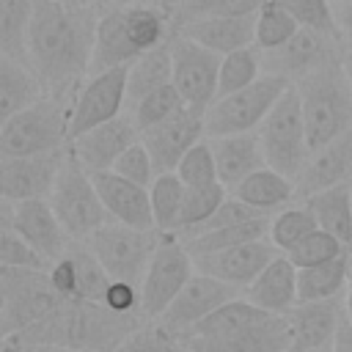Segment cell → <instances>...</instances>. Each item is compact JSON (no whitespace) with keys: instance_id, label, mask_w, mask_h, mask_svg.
Returning <instances> with one entry per match:
<instances>
[{"instance_id":"1","label":"cell","mask_w":352,"mask_h":352,"mask_svg":"<svg viewBox=\"0 0 352 352\" xmlns=\"http://www.w3.org/2000/svg\"><path fill=\"white\" fill-rule=\"evenodd\" d=\"M96 6H77L66 0H36L28 55L33 72L41 77L47 94L72 96L91 74Z\"/></svg>"},{"instance_id":"2","label":"cell","mask_w":352,"mask_h":352,"mask_svg":"<svg viewBox=\"0 0 352 352\" xmlns=\"http://www.w3.org/2000/svg\"><path fill=\"white\" fill-rule=\"evenodd\" d=\"M140 324H143L140 314H116L104 302H63L44 322L16 336L28 341H41V344H58L74 352H82V349L113 352Z\"/></svg>"},{"instance_id":"3","label":"cell","mask_w":352,"mask_h":352,"mask_svg":"<svg viewBox=\"0 0 352 352\" xmlns=\"http://www.w3.org/2000/svg\"><path fill=\"white\" fill-rule=\"evenodd\" d=\"M294 85L302 102L311 154L352 129V74L344 60L327 63Z\"/></svg>"},{"instance_id":"4","label":"cell","mask_w":352,"mask_h":352,"mask_svg":"<svg viewBox=\"0 0 352 352\" xmlns=\"http://www.w3.org/2000/svg\"><path fill=\"white\" fill-rule=\"evenodd\" d=\"M72 96L47 94L0 126V157H33L69 146Z\"/></svg>"},{"instance_id":"5","label":"cell","mask_w":352,"mask_h":352,"mask_svg":"<svg viewBox=\"0 0 352 352\" xmlns=\"http://www.w3.org/2000/svg\"><path fill=\"white\" fill-rule=\"evenodd\" d=\"M256 132L261 138L267 165L297 182V176L311 160V146H308L300 91L294 82L286 88V94L278 99V104L270 110V116Z\"/></svg>"},{"instance_id":"6","label":"cell","mask_w":352,"mask_h":352,"mask_svg":"<svg viewBox=\"0 0 352 352\" xmlns=\"http://www.w3.org/2000/svg\"><path fill=\"white\" fill-rule=\"evenodd\" d=\"M0 294H3V336H16L30 330L55 314L66 300L55 292L50 270H16L0 267Z\"/></svg>"},{"instance_id":"7","label":"cell","mask_w":352,"mask_h":352,"mask_svg":"<svg viewBox=\"0 0 352 352\" xmlns=\"http://www.w3.org/2000/svg\"><path fill=\"white\" fill-rule=\"evenodd\" d=\"M50 204H52L60 226L72 236V242H85L94 231H99L104 223H110V214L99 198L91 170H85L74 160L72 151H69V157L58 173V182L50 192Z\"/></svg>"},{"instance_id":"8","label":"cell","mask_w":352,"mask_h":352,"mask_svg":"<svg viewBox=\"0 0 352 352\" xmlns=\"http://www.w3.org/2000/svg\"><path fill=\"white\" fill-rule=\"evenodd\" d=\"M160 239L162 231L157 228H132L110 220L99 231H94L82 245L99 258V264L113 280H129L140 286Z\"/></svg>"},{"instance_id":"9","label":"cell","mask_w":352,"mask_h":352,"mask_svg":"<svg viewBox=\"0 0 352 352\" xmlns=\"http://www.w3.org/2000/svg\"><path fill=\"white\" fill-rule=\"evenodd\" d=\"M289 85L292 80L264 72L253 85L214 99V104L206 110V138L256 132L270 116V110L278 104V99L286 94Z\"/></svg>"},{"instance_id":"10","label":"cell","mask_w":352,"mask_h":352,"mask_svg":"<svg viewBox=\"0 0 352 352\" xmlns=\"http://www.w3.org/2000/svg\"><path fill=\"white\" fill-rule=\"evenodd\" d=\"M192 275H195V261H192V253L187 250L184 239L176 231L162 234L157 253H154V258L143 275V283H140L143 319L157 322Z\"/></svg>"},{"instance_id":"11","label":"cell","mask_w":352,"mask_h":352,"mask_svg":"<svg viewBox=\"0 0 352 352\" xmlns=\"http://www.w3.org/2000/svg\"><path fill=\"white\" fill-rule=\"evenodd\" d=\"M170 55H173V85L182 94L184 104L209 110L217 99L223 55L190 41L182 33L170 36Z\"/></svg>"},{"instance_id":"12","label":"cell","mask_w":352,"mask_h":352,"mask_svg":"<svg viewBox=\"0 0 352 352\" xmlns=\"http://www.w3.org/2000/svg\"><path fill=\"white\" fill-rule=\"evenodd\" d=\"M126 107V66L88 74L72 99L69 140L77 135L118 118Z\"/></svg>"},{"instance_id":"13","label":"cell","mask_w":352,"mask_h":352,"mask_svg":"<svg viewBox=\"0 0 352 352\" xmlns=\"http://www.w3.org/2000/svg\"><path fill=\"white\" fill-rule=\"evenodd\" d=\"M0 228H14L47 261H58L72 248V236L60 226L50 198H33L19 204L0 198Z\"/></svg>"},{"instance_id":"14","label":"cell","mask_w":352,"mask_h":352,"mask_svg":"<svg viewBox=\"0 0 352 352\" xmlns=\"http://www.w3.org/2000/svg\"><path fill=\"white\" fill-rule=\"evenodd\" d=\"M341 41L338 36H327L311 28H300L294 38L272 52H261V63L267 74H280L292 82L302 80L305 74L341 60Z\"/></svg>"},{"instance_id":"15","label":"cell","mask_w":352,"mask_h":352,"mask_svg":"<svg viewBox=\"0 0 352 352\" xmlns=\"http://www.w3.org/2000/svg\"><path fill=\"white\" fill-rule=\"evenodd\" d=\"M236 297H242V289L228 286V283H223V280H217L212 275L195 272L157 322L162 327H168L176 338H182L198 322H204L209 314H214L217 308H223L226 302H231Z\"/></svg>"},{"instance_id":"16","label":"cell","mask_w":352,"mask_h":352,"mask_svg":"<svg viewBox=\"0 0 352 352\" xmlns=\"http://www.w3.org/2000/svg\"><path fill=\"white\" fill-rule=\"evenodd\" d=\"M69 157V146L50 154H33V157H0V192L6 201H33V198H50L58 173Z\"/></svg>"},{"instance_id":"17","label":"cell","mask_w":352,"mask_h":352,"mask_svg":"<svg viewBox=\"0 0 352 352\" xmlns=\"http://www.w3.org/2000/svg\"><path fill=\"white\" fill-rule=\"evenodd\" d=\"M204 138H206V110H198L190 104H184L176 116H170L168 121H162L140 135V140L146 143V148L154 160L157 173L176 170L182 157Z\"/></svg>"},{"instance_id":"18","label":"cell","mask_w":352,"mask_h":352,"mask_svg":"<svg viewBox=\"0 0 352 352\" xmlns=\"http://www.w3.org/2000/svg\"><path fill=\"white\" fill-rule=\"evenodd\" d=\"M275 256H280V250L270 239H258V242L226 248V250H217V253L192 256V261H195V272L212 275V278L245 292L270 267V261Z\"/></svg>"},{"instance_id":"19","label":"cell","mask_w":352,"mask_h":352,"mask_svg":"<svg viewBox=\"0 0 352 352\" xmlns=\"http://www.w3.org/2000/svg\"><path fill=\"white\" fill-rule=\"evenodd\" d=\"M138 140H140V129L135 126L129 113H121L118 118L99 124L69 140V151L85 170L96 173V170H113L116 160Z\"/></svg>"},{"instance_id":"20","label":"cell","mask_w":352,"mask_h":352,"mask_svg":"<svg viewBox=\"0 0 352 352\" xmlns=\"http://www.w3.org/2000/svg\"><path fill=\"white\" fill-rule=\"evenodd\" d=\"M184 352H292V330L286 316H272L258 327L223 338H182Z\"/></svg>"},{"instance_id":"21","label":"cell","mask_w":352,"mask_h":352,"mask_svg":"<svg viewBox=\"0 0 352 352\" xmlns=\"http://www.w3.org/2000/svg\"><path fill=\"white\" fill-rule=\"evenodd\" d=\"M91 176H94V184L99 190V198H102L110 220L132 226V228H154L148 187H140V184L118 176L116 170H96Z\"/></svg>"},{"instance_id":"22","label":"cell","mask_w":352,"mask_h":352,"mask_svg":"<svg viewBox=\"0 0 352 352\" xmlns=\"http://www.w3.org/2000/svg\"><path fill=\"white\" fill-rule=\"evenodd\" d=\"M352 179V129H346L344 135H338L336 140H330L327 146L316 148L308 160V165L302 168V173L297 176L294 187H297V201L330 190L336 184H344Z\"/></svg>"},{"instance_id":"23","label":"cell","mask_w":352,"mask_h":352,"mask_svg":"<svg viewBox=\"0 0 352 352\" xmlns=\"http://www.w3.org/2000/svg\"><path fill=\"white\" fill-rule=\"evenodd\" d=\"M140 55V47L135 44L129 28H126V11L124 8H107L99 14L96 36H94V55H91V74L132 66Z\"/></svg>"},{"instance_id":"24","label":"cell","mask_w":352,"mask_h":352,"mask_svg":"<svg viewBox=\"0 0 352 352\" xmlns=\"http://www.w3.org/2000/svg\"><path fill=\"white\" fill-rule=\"evenodd\" d=\"M176 33L187 36L190 41L217 52V55H228L245 47H256V14H223V16H204L195 19L184 28H179Z\"/></svg>"},{"instance_id":"25","label":"cell","mask_w":352,"mask_h":352,"mask_svg":"<svg viewBox=\"0 0 352 352\" xmlns=\"http://www.w3.org/2000/svg\"><path fill=\"white\" fill-rule=\"evenodd\" d=\"M286 319L292 330V352H308L333 344L344 319V308H338V300L300 302L286 314Z\"/></svg>"},{"instance_id":"26","label":"cell","mask_w":352,"mask_h":352,"mask_svg":"<svg viewBox=\"0 0 352 352\" xmlns=\"http://www.w3.org/2000/svg\"><path fill=\"white\" fill-rule=\"evenodd\" d=\"M297 267L294 261L280 253L270 261V267L242 292L245 300H250L253 305L270 311V314H278V316H286L294 305H300L297 300Z\"/></svg>"},{"instance_id":"27","label":"cell","mask_w":352,"mask_h":352,"mask_svg":"<svg viewBox=\"0 0 352 352\" xmlns=\"http://www.w3.org/2000/svg\"><path fill=\"white\" fill-rule=\"evenodd\" d=\"M214 160H217V176L220 184L234 190L239 182H245L250 173L261 170L267 165L261 138L258 132H239V135H226V138H209Z\"/></svg>"},{"instance_id":"28","label":"cell","mask_w":352,"mask_h":352,"mask_svg":"<svg viewBox=\"0 0 352 352\" xmlns=\"http://www.w3.org/2000/svg\"><path fill=\"white\" fill-rule=\"evenodd\" d=\"M231 195H236L239 201H245L248 206L264 212V214H272L275 209H286L289 204L297 201V187H294V179L283 176L280 170L264 165L261 170L250 173L245 182H239Z\"/></svg>"},{"instance_id":"29","label":"cell","mask_w":352,"mask_h":352,"mask_svg":"<svg viewBox=\"0 0 352 352\" xmlns=\"http://www.w3.org/2000/svg\"><path fill=\"white\" fill-rule=\"evenodd\" d=\"M44 96H47V88L41 77L33 72V66L0 55V118L3 121L28 110Z\"/></svg>"},{"instance_id":"30","label":"cell","mask_w":352,"mask_h":352,"mask_svg":"<svg viewBox=\"0 0 352 352\" xmlns=\"http://www.w3.org/2000/svg\"><path fill=\"white\" fill-rule=\"evenodd\" d=\"M352 275V253H344L333 261L302 267L297 272V300L300 302H327L338 300L341 292H346Z\"/></svg>"},{"instance_id":"31","label":"cell","mask_w":352,"mask_h":352,"mask_svg":"<svg viewBox=\"0 0 352 352\" xmlns=\"http://www.w3.org/2000/svg\"><path fill=\"white\" fill-rule=\"evenodd\" d=\"M302 204L314 212L322 231L333 234L352 250V187H349V182L336 184L322 192H314V195L302 198Z\"/></svg>"},{"instance_id":"32","label":"cell","mask_w":352,"mask_h":352,"mask_svg":"<svg viewBox=\"0 0 352 352\" xmlns=\"http://www.w3.org/2000/svg\"><path fill=\"white\" fill-rule=\"evenodd\" d=\"M170 82H173V55H170V38H168L157 50L140 55L126 69V107H135L143 96Z\"/></svg>"},{"instance_id":"33","label":"cell","mask_w":352,"mask_h":352,"mask_svg":"<svg viewBox=\"0 0 352 352\" xmlns=\"http://www.w3.org/2000/svg\"><path fill=\"white\" fill-rule=\"evenodd\" d=\"M36 0H0V55L28 63V36L33 22Z\"/></svg>"},{"instance_id":"34","label":"cell","mask_w":352,"mask_h":352,"mask_svg":"<svg viewBox=\"0 0 352 352\" xmlns=\"http://www.w3.org/2000/svg\"><path fill=\"white\" fill-rule=\"evenodd\" d=\"M270 226H272V214H261V217L239 223V226H228V228H220V231H206V234H198V236H187L184 245L192 256H206V253H217V250H226V248L270 239Z\"/></svg>"},{"instance_id":"35","label":"cell","mask_w":352,"mask_h":352,"mask_svg":"<svg viewBox=\"0 0 352 352\" xmlns=\"http://www.w3.org/2000/svg\"><path fill=\"white\" fill-rule=\"evenodd\" d=\"M184 195L187 187L184 182L176 176V170L170 173H157V179L148 187V198H151V214H154V228L168 234L176 231L179 226V214L184 206Z\"/></svg>"},{"instance_id":"36","label":"cell","mask_w":352,"mask_h":352,"mask_svg":"<svg viewBox=\"0 0 352 352\" xmlns=\"http://www.w3.org/2000/svg\"><path fill=\"white\" fill-rule=\"evenodd\" d=\"M300 30V22L289 14V8L280 0H267L256 11V47L261 52H272L283 47L289 38H294Z\"/></svg>"},{"instance_id":"37","label":"cell","mask_w":352,"mask_h":352,"mask_svg":"<svg viewBox=\"0 0 352 352\" xmlns=\"http://www.w3.org/2000/svg\"><path fill=\"white\" fill-rule=\"evenodd\" d=\"M261 74H264V63H261V50L258 47H245V50L223 55L220 80H217V99L253 85Z\"/></svg>"},{"instance_id":"38","label":"cell","mask_w":352,"mask_h":352,"mask_svg":"<svg viewBox=\"0 0 352 352\" xmlns=\"http://www.w3.org/2000/svg\"><path fill=\"white\" fill-rule=\"evenodd\" d=\"M319 228L314 212L300 201V204H289L286 209L272 214V226H270V242L280 250L289 253L292 248H297L308 234H314Z\"/></svg>"},{"instance_id":"39","label":"cell","mask_w":352,"mask_h":352,"mask_svg":"<svg viewBox=\"0 0 352 352\" xmlns=\"http://www.w3.org/2000/svg\"><path fill=\"white\" fill-rule=\"evenodd\" d=\"M226 198H228V187L220 184V182L206 184V187H187V195H184V206H182V214H179L176 234L184 236V234L195 231L198 226H204V223L223 206Z\"/></svg>"},{"instance_id":"40","label":"cell","mask_w":352,"mask_h":352,"mask_svg":"<svg viewBox=\"0 0 352 352\" xmlns=\"http://www.w3.org/2000/svg\"><path fill=\"white\" fill-rule=\"evenodd\" d=\"M69 250L77 264V300L74 302H104L107 289L113 283L107 270L99 264V258L82 242H72Z\"/></svg>"},{"instance_id":"41","label":"cell","mask_w":352,"mask_h":352,"mask_svg":"<svg viewBox=\"0 0 352 352\" xmlns=\"http://www.w3.org/2000/svg\"><path fill=\"white\" fill-rule=\"evenodd\" d=\"M182 107H184V99H182V94L176 91V85L170 82V85H162V88H157L154 94L143 96L135 107H129V116H132L135 126H138L140 135H143L146 129H151V126L168 121L170 116H176Z\"/></svg>"},{"instance_id":"42","label":"cell","mask_w":352,"mask_h":352,"mask_svg":"<svg viewBox=\"0 0 352 352\" xmlns=\"http://www.w3.org/2000/svg\"><path fill=\"white\" fill-rule=\"evenodd\" d=\"M176 176L184 182V187H206V184L220 182V176H217V160H214V151H212L209 138H204L201 143H195L182 157V162L176 165Z\"/></svg>"},{"instance_id":"43","label":"cell","mask_w":352,"mask_h":352,"mask_svg":"<svg viewBox=\"0 0 352 352\" xmlns=\"http://www.w3.org/2000/svg\"><path fill=\"white\" fill-rule=\"evenodd\" d=\"M344 253H352V250H349L341 239H336L333 234L316 228V231L308 234L297 248H292L286 256L294 261L297 270H302V267H316V264L333 261V258H338V256H344Z\"/></svg>"},{"instance_id":"44","label":"cell","mask_w":352,"mask_h":352,"mask_svg":"<svg viewBox=\"0 0 352 352\" xmlns=\"http://www.w3.org/2000/svg\"><path fill=\"white\" fill-rule=\"evenodd\" d=\"M113 352H182L179 338L160 322L135 327Z\"/></svg>"},{"instance_id":"45","label":"cell","mask_w":352,"mask_h":352,"mask_svg":"<svg viewBox=\"0 0 352 352\" xmlns=\"http://www.w3.org/2000/svg\"><path fill=\"white\" fill-rule=\"evenodd\" d=\"M47 261L28 239H22L14 228H0V267L16 270H50Z\"/></svg>"},{"instance_id":"46","label":"cell","mask_w":352,"mask_h":352,"mask_svg":"<svg viewBox=\"0 0 352 352\" xmlns=\"http://www.w3.org/2000/svg\"><path fill=\"white\" fill-rule=\"evenodd\" d=\"M113 170H116L118 176H124V179H129V182L140 184V187H151V182L157 179L154 160H151V154H148V148H146V143H143V140L132 143V146H129V148L116 160Z\"/></svg>"},{"instance_id":"47","label":"cell","mask_w":352,"mask_h":352,"mask_svg":"<svg viewBox=\"0 0 352 352\" xmlns=\"http://www.w3.org/2000/svg\"><path fill=\"white\" fill-rule=\"evenodd\" d=\"M264 212H258V209H253V206H248L245 201H239L236 195H228L226 201H223V206L204 223V226H198L195 231H190V234H184L182 239H187V236H198V234H206V231H220V228H228V226H239V223H248V220H256V217H261Z\"/></svg>"},{"instance_id":"48","label":"cell","mask_w":352,"mask_h":352,"mask_svg":"<svg viewBox=\"0 0 352 352\" xmlns=\"http://www.w3.org/2000/svg\"><path fill=\"white\" fill-rule=\"evenodd\" d=\"M50 280H52L55 292L66 302H74L77 300V264H74L72 250H66V256H60L58 261L50 264Z\"/></svg>"},{"instance_id":"49","label":"cell","mask_w":352,"mask_h":352,"mask_svg":"<svg viewBox=\"0 0 352 352\" xmlns=\"http://www.w3.org/2000/svg\"><path fill=\"white\" fill-rule=\"evenodd\" d=\"M104 305L116 314H140V286L129 280H113L104 297Z\"/></svg>"},{"instance_id":"50","label":"cell","mask_w":352,"mask_h":352,"mask_svg":"<svg viewBox=\"0 0 352 352\" xmlns=\"http://www.w3.org/2000/svg\"><path fill=\"white\" fill-rule=\"evenodd\" d=\"M3 352H74L58 344H41V341H28L19 336H6L3 338Z\"/></svg>"},{"instance_id":"51","label":"cell","mask_w":352,"mask_h":352,"mask_svg":"<svg viewBox=\"0 0 352 352\" xmlns=\"http://www.w3.org/2000/svg\"><path fill=\"white\" fill-rule=\"evenodd\" d=\"M333 8H336V22H338L344 41H352V0H341Z\"/></svg>"},{"instance_id":"52","label":"cell","mask_w":352,"mask_h":352,"mask_svg":"<svg viewBox=\"0 0 352 352\" xmlns=\"http://www.w3.org/2000/svg\"><path fill=\"white\" fill-rule=\"evenodd\" d=\"M333 349L336 352H352V322L346 319V314H344V319L338 324V333L333 338Z\"/></svg>"},{"instance_id":"53","label":"cell","mask_w":352,"mask_h":352,"mask_svg":"<svg viewBox=\"0 0 352 352\" xmlns=\"http://www.w3.org/2000/svg\"><path fill=\"white\" fill-rule=\"evenodd\" d=\"M143 3H146V6H151V8H160V11H165V14L170 16V14H173L184 0H143Z\"/></svg>"},{"instance_id":"54","label":"cell","mask_w":352,"mask_h":352,"mask_svg":"<svg viewBox=\"0 0 352 352\" xmlns=\"http://www.w3.org/2000/svg\"><path fill=\"white\" fill-rule=\"evenodd\" d=\"M138 3H143V0H104L102 11H107V8H129V6H138Z\"/></svg>"},{"instance_id":"55","label":"cell","mask_w":352,"mask_h":352,"mask_svg":"<svg viewBox=\"0 0 352 352\" xmlns=\"http://www.w3.org/2000/svg\"><path fill=\"white\" fill-rule=\"evenodd\" d=\"M344 314L352 322V275H349V286H346V297H344Z\"/></svg>"},{"instance_id":"56","label":"cell","mask_w":352,"mask_h":352,"mask_svg":"<svg viewBox=\"0 0 352 352\" xmlns=\"http://www.w3.org/2000/svg\"><path fill=\"white\" fill-rule=\"evenodd\" d=\"M66 3H77V6H96L94 0H66ZM99 8V6H96Z\"/></svg>"},{"instance_id":"57","label":"cell","mask_w":352,"mask_h":352,"mask_svg":"<svg viewBox=\"0 0 352 352\" xmlns=\"http://www.w3.org/2000/svg\"><path fill=\"white\" fill-rule=\"evenodd\" d=\"M308 352H336V349H333V344H327V346H319V349H308Z\"/></svg>"},{"instance_id":"58","label":"cell","mask_w":352,"mask_h":352,"mask_svg":"<svg viewBox=\"0 0 352 352\" xmlns=\"http://www.w3.org/2000/svg\"><path fill=\"white\" fill-rule=\"evenodd\" d=\"M82 352H110V349H82Z\"/></svg>"},{"instance_id":"59","label":"cell","mask_w":352,"mask_h":352,"mask_svg":"<svg viewBox=\"0 0 352 352\" xmlns=\"http://www.w3.org/2000/svg\"><path fill=\"white\" fill-rule=\"evenodd\" d=\"M94 3H96V6H99V8H102V6H104V0H94Z\"/></svg>"},{"instance_id":"60","label":"cell","mask_w":352,"mask_h":352,"mask_svg":"<svg viewBox=\"0 0 352 352\" xmlns=\"http://www.w3.org/2000/svg\"><path fill=\"white\" fill-rule=\"evenodd\" d=\"M349 74H352V60H349Z\"/></svg>"},{"instance_id":"61","label":"cell","mask_w":352,"mask_h":352,"mask_svg":"<svg viewBox=\"0 0 352 352\" xmlns=\"http://www.w3.org/2000/svg\"><path fill=\"white\" fill-rule=\"evenodd\" d=\"M330 3H333V6H336V3H341V0H330Z\"/></svg>"},{"instance_id":"62","label":"cell","mask_w":352,"mask_h":352,"mask_svg":"<svg viewBox=\"0 0 352 352\" xmlns=\"http://www.w3.org/2000/svg\"><path fill=\"white\" fill-rule=\"evenodd\" d=\"M349 187H352V179H349Z\"/></svg>"},{"instance_id":"63","label":"cell","mask_w":352,"mask_h":352,"mask_svg":"<svg viewBox=\"0 0 352 352\" xmlns=\"http://www.w3.org/2000/svg\"><path fill=\"white\" fill-rule=\"evenodd\" d=\"M182 352H184V349H182Z\"/></svg>"}]
</instances>
